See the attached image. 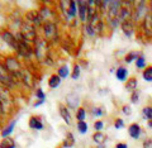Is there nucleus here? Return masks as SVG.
I'll return each instance as SVG.
<instances>
[{
    "label": "nucleus",
    "mask_w": 152,
    "mask_h": 148,
    "mask_svg": "<svg viewBox=\"0 0 152 148\" xmlns=\"http://www.w3.org/2000/svg\"><path fill=\"white\" fill-rule=\"evenodd\" d=\"M0 38H1V41L4 42L5 44L10 46L14 51L18 50V44L19 42L17 39L15 34L9 29V28H3V29H0Z\"/></svg>",
    "instance_id": "9d476101"
},
{
    "label": "nucleus",
    "mask_w": 152,
    "mask_h": 148,
    "mask_svg": "<svg viewBox=\"0 0 152 148\" xmlns=\"http://www.w3.org/2000/svg\"><path fill=\"white\" fill-rule=\"evenodd\" d=\"M0 85H3L4 87L9 89L10 91H14V90L20 87L18 80L8 71V69L5 67L3 61H0Z\"/></svg>",
    "instance_id": "7ed1b4c3"
},
{
    "label": "nucleus",
    "mask_w": 152,
    "mask_h": 148,
    "mask_svg": "<svg viewBox=\"0 0 152 148\" xmlns=\"http://www.w3.org/2000/svg\"><path fill=\"white\" fill-rule=\"evenodd\" d=\"M88 1L84 0H77V18L80 23L85 24L88 20Z\"/></svg>",
    "instance_id": "4468645a"
},
{
    "label": "nucleus",
    "mask_w": 152,
    "mask_h": 148,
    "mask_svg": "<svg viewBox=\"0 0 152 148\" xmlns=\"http://www.w3.org/2000/svg\"><path fill=\"white\" fill-rule=\"evenodd\" d=\"M91 115L93 117H96V118H100L104 115V109L102 106H94L91 109Z\"/></svg>",
    "instance_id": "f704fd0d"
},
{
    "label": "nucleus",
    "mask_w": 152,
    "mask_h": 148,
    "mask_svg": "<svg viewBox=\"0 0 152 148\" xmlns=\"http://www.w3.org/2000/svg\"><path fill=\"white\" fill-rule=\"evenodd\" d=\"M38 13H39V15L42 18V20L43 23H47V22H57L58 23L60 20V14L57 10H55L53 8L48 4H42L38 9Z\"/></svg>",
    "instance_id": "6e6552de"
},
{
    "label": "nucleus",
    "mask_w": 152,
    "mask_h": 148,
    "mask_svg": "<svg viewBox=\"0 0 152 148\" xmlns=\"http://www.w3.org/2000/svg\"><path fill=\"white\" fill-rule=\"evenodd\" d=\"M41 37L48 42L50 44H56L60 43L61 39V31H60V26L57 22H47L43 23V26L41 27Z\"/></svg>",
    "instance_id": "f257e3e1"
},
{
    "label": "nucleus",
    "mask_w": 152,
    "mask_h": 148,
    "mask_svg": "<svg viewBox=\"0 0 152 148\" xmlns=\"http://www.w3.org/2000/svg\"><path fill=\"white\" fill-rule=\"evenodd\" d=\"M142 34L146 38H152V13H147L146 17L140 23Z\"/></svg>",
    "instance_id": "f8f14e48"
},
{
    "label": "nucleus",
    "mask_w": 152,
    "mask_h": 148,
    "mask_svg": "<svg viewBox=\"0 0 152 148\" xmlns=\"http://www.w3.org/2000/svg\"><path fill=\"white\" fill-rule=\"evenodd\" d=\"M93 141L96 143V144L103 146L104 143H105V141H107V136L104 134V133H102V132H95L93 134Z\"/></svg>",
    "instance_id": "b1692460"
},
{
    "label": "nucleus",
    "mask_w": 152,
    "mask_h": 148,
    "mask_svg": "<svg viewBox=\"0 0 152 148\" xmlns=\"http://www.w3.org/2000/svg\"><path fill=\"white\" fill-rule=\"evenodd\" d=\"M76 128H77V131L80 134H85V133L88 132L89 127H88V123L86 122H77V124H76Z\"/></svg>",
    "instance_id": "473e14b6"
},
{
    "label": "nucleus",
    "mask_w": 152,
    "mask_h": 148,
    "mask_svg": "<svg viewBox=\"0 0 152 148\" xmlns=\"http://www.w3.org/2000/svg\"><path fill=\"white\" fill-rule=\"evenodd\" d=\"M61 85V77L57 74H53V75H51L50 76V79H48V86L51 89H57Z\"/></svg>",
    "instance_id": "5701e85b"
},
{
    "label": "nucleus",
    "mask_w": 152,
    "mask_h": 148,
    "mask_svg": "<svg viewBox=\"0 0 152 148\" xmlns=\"http://www.w3.org/2000/svg\"><path fill=\"white\" fill-rule=\"evenodd\" d=\"M36 98H37L38 100H46V95H45L43 90H42L41 87L36 89Z\"/></svg>",
    "instance_id": "4c0bfd02"
},
{
    "label": "nucleus",
    "mask_w": 152,
    "mask_h": 148,
    "mask_svg": "<svg viewBox=\"0 0 152 148\" xmlns=\"http://www.w3.org/2000/svg\"><path fill=\"white\" fill-rule=\"evenodd\" d=\"M3 62H4V65H5V67L8 69V71L15 79H17V75L19 74V71H20L23 69V66H24V65H22V62L19 61L18 57H15V56H7L3 60Z\"/></svg>",
    "instance_id": "1a4fd4ad"
},
{
    "label": "nucleus",
    "mask_w": 152,
    "mask_h": 148,
    "mask_svg": "<svg viewBox=\"0 0 152 148\" xmlns=\"http://www.w3.org/2000/svg\"><path fill=\"white\" fill-rule=\"evenodd\" d=\"M148 127H150V128H152V120H150V122H148Z\"/></svg>",
    "instance_id": "a18cd8bd"
},
{
    "label": "nucleus",
    "mask_w": 152,
    "mask_h": 148,
    "mask_svg": "<svg viewBox=\"0 0 152 148\" xmlns=\"http://www.w3.org/2000/svg\"><path fill=\"white\" fill-rule=\"evenodd\" d=\"M24 20L31 23L32 26H34L37 29H41V27L43 26V20H42L38 10H28L24 14Z\"/></svg>",
    "instance_id": "9b49d317"
},
{
    "label": "nucleus",
    "mask_w": 152,
    "mask_h": 148,
    "mask_svg": "<svg viewBox=\"0 0 152 148\" xmlns=\"http://www.w3.org/2000/svg\"><path fill=\"white\" fill-rule=\"evenodd\" d=\"M75 144V138H74V136H72V133H67L66 134V138H65V141H64V143H62V146L65 147V148H71Z\"/></svg>",
    "instance_id": "bb28decb"
},
{
    "label": "nucleus",
    "mask_w": 152,
    "mask_h": 148,
    "mask_svg": "<svg viewBox=\"0 0 152 148\" xmlns=\"http://www.w3.org/2000/svg\"><path fill=\"white\" fill-rule=\"evenodd\" d=\"M80 71H81V67H80L79 63H75L74 65V69H72V72H71V77L74 80L79 79L80 77Z\"/></svg>",
    "instance_id": "c9c22d12"
},
{
    "label": "nucleus",
    "mask_w": 152,
    "mask_h": 148,
    "mask_svg": "<svg viewBox=\"0 0 152 148\" xmlns=\"http://www.w3.org/2000/svg\"><path fill=\"white\" fill-rule=\"evenodd\" d=\"M128 75H129V72H128V69L124 67V66H119L117 70H115V77L122 81V82H124V81H127L128 79Z\"/></svg>",
    "instance_id": "6ab92c4d"
},
{
    "label": "nucleus",
    "mask_w": 152,
    "mask_h": 148,
    "mask_svg": "<svg viewBox=\"0 0 152 148\" xmlns=\"http://www.w3.org/2000/svg\"><path fill=\"white\" fill-rule=\"evenodd\" d=\"M28 125H29L31 129H34V131H42L45 128V124H43V122L41 120V118L36 117V115H32L29 118Z\"/></svg>",
    "instance_id": "dca6fc26"
},
{
    "label": "nucleus",
    "mask_w": 152,
    "mask_h": 148,
    "mask_svg": "<svg viewBox=\"0 0 152 148\" xmlns=\"http://www.w3.org/2000/svg\"><path fill=\"white\" fill-rule=\"evenodd\" d=\"M76 119H77V122H84L85 118H86V110H85V108H79L77 110H76Z\"/></svg>",
    "instance_id": "72a5a7b5"
},
{
    "label": "nucleus",
    "mask_w": 152,
    "mask_h": 148,
    "mask_svg": "<svg viewBox=\"0 0 152 148\" xmlns=\"http://www.w3.org/2000/svg\"><path fill=\"white\" fill-rule=\"evenodd\" d=\"M123 1H119V0H112L110 4H109L108 12H107V20L108 19H117L119 18V12L122 9Z\"/></svg>",
    "instance_id": "ddd939ff"
},
{
    "label": "nucleus",
    "mask_w": 152,
    "mask_h": 148,
    "mask_svg": "<svg viewBox=\"0 0 152 148\" xmlns=\"http://www.w3.org/2000/svg\"><path fill=\"white\" fill-rule=\"evenodd\" d=\"M141 53H142V52L131 51L129 53H127V55H126V57H124V62H126V63H132L133 61H136L137 58H138Z\"/></svg>",
    "instance_id": "393cba45"
},
{
    "label": "nucleus",
    "mask_w": 152,
    "mask_h": 148,
    "mask_svg": "<svg viewBox=\"0 0 152 148\" xmlns=\"http://www.w3.org/2000/svg\"><path fill=\"white\" fill-rule=\"evenodd\" d=\"M45 101H46V100H38V101L34 103V105H33V106H34V108H38V106H41V105L43 104Z\"/></svg>",
    "instance_id": "c03bdc74"
},
{
    "label": "nucleus",
    "mask_w": 152,
    "mask_h": 148,
    "mask_svg": "<svg viewBox=\"0 0 152 148\" xmlns=\"http://www.w3.org/2000/svg\"><path fill=\"white\" fill-rule=\"evenodd\" d=\"M142 77L147 82H151L152 81V66H147V67L142 71Z\"/></svg>",
    "instance_id": "c756f323"
},
{
    "label": "nucleus",
    "mask_w": 152,
    "mask_h": 148,
    "mask_svg": "<svg viewBox=\"0 0 152 148\" xmlns=\"http://www.w3.org/2000/svg\"><path fill=\"white\" fill-rule=\"evenodd\" d=\"M123 127H124V120H123L122 118H117L115 120H114V128H115V129H122Z\"/></svg>",
    "instance_id": "e433bc0d"
},
{
    "label": "nucleus",
    "mask_w": 152,
    "mask_h": 148,
    "mask_svg": "<svg viewBox=\"0 0 152 148\" xmlns=\"http://www.w3.org/2000/svg\"><path fill=\"white\" fill-rule=\"evenodd\" d=\"M58 112H60V115H61V118L65 120V123L69 124L71 123V117H70V112H69V109H67V106L66 105H64V104H60L58 105Z\"/></svg>",
    "instance_id": "aec40b11"
},
{
    "label": "nucleus",
    "mask_w": 152,
    "mask_h": 148,
    "mask_svg": "<svg viewBox=\"0 0 152 148\" xmlns=\"http://www.w3.org/2000/svg\"><path fill=\"white\" fill-rule=\"evenodd\" d=\"M36 76L37 75L33 74L24 65L23 69L19 71V74L17 75V79H18V82L20 85V87H24L27 90H32L36 85Z\"/></svg>",
    "instance_id": "20e7f679"
},
{
    "label": "nucleus",
    "mask_w": 152,
    "mask_h": 148,
    "mask_svg": "<svg viewBox=\"0 0 152 148\" xmlns=\"http://www.w3.org/2000/svg\"><path fill=\"white\" fill-rule=\"evenodd\" d=\"M19 34H20V37L23 38V41H26L31 44H34V42L38 39V37H39L37 28L26 20L23 22L20 29H19Z\"/></svg>",
    "instance_id": "423d86ee"
},
{
    "label": "nucleus",
    "mask_w": 152,
    "mask_h": 148,
    "mask_svg": "<svg viewBox=\"0 0 152 148\" xmlns=\"http://www.w3.org/2000/svg\"><path fill=\"white\" fill-rule=\"evenodd\" d=\"M76 17H77V1L71 0V1H69V5H67V18H69L70 26L74 22V19H76Z\"/></svg>",
    "instance_id": "2eb2a0df"
},
{
    "label": "nucleus",
    "mask_w": 152,
    "mask_h": 148,
    "mask_svg": "<svg viewBox=\"0 0 152 148\" xmlns=\"http://www.w3.org/2000/svg\"><path fill=\"white\" fill-rule=\"evenodd\" d=\"M150 13V4L147 1H137L133 3V15H132V20L133 23H141L142 19L146 17V14Z\"/></svg>",
    "instance_id": "0eeeda50"
},
{
    "label": "nucleus",
    "mask_w": 152,
    "mask_h": 148,
    "mask_svg": "<svg viewBox=\"0 0 152 148\" xmlns=\"http://www.w3.org/2000/svg\"><path fill=\"white\" fill-rule=\"evenodd\" d=\"M34 48V58L39 65H45L46 60L50 57L51 52H52V47L51 44L47 42L45 38H42L41 36L38 37V39L34 42L33 44Z\"/></svg>",
    "instance_id": "f03ea898"
},
{
    "label": "nucleus",
    "mask_w": 152,
    "mask_h": 148,
    "mask_svg": "<svg viewBox=\"0 0 152 148\" xmlns=\"http://www.w3.org/2000/svg\"><path fill=\"white\" fill-rule=\"evenodd\" d=\"M142 117H143L145 120L147 122H150L152 120V106H145L143 109H142Z\"/></svg>",
    "instance_id": "7c9ffc66"
},
{
    "label": "nucleus",
    "mask_w": 152,
    "mask_h": 148,
    "mask_svg": "<svg viewBox=\"0 0 152 148\" xmlns=\"http://www.w3.org/2000/svg\"><path fill=\"white\" fill-rule=\"evenodd\" d=\"M15 124H17L15 119H13L10 123H8L7 125L1 129V137L3 138H8L9 136H10L12 133H13V131H14V128H15Z\"/></svg>",
    "instance_id": "412c9836"
},
{
    "label": "nucleus",
    "mask_w": 152,
    "mask_h": 148,
    "mask_svg": "<svg viewBox=\"0 0 152 148\" xmlns=\"http://www.w3.org/2000/svg\"><path fill=\"white\" fill-rule=\"evenodd\" d=\"M122 113L124 114V115H131V114H132L131 105H123V106H122Z\"/></svg>",
    "instance_id": "a19ab883"
},
{
    "label": "nucleus",
    "mask_w": 152,
    "mask_h": 148,
    "mask_svg": "<svg viewBox=\"0 0 152 148\" xmlns=\"http://www.w3.org/2000/svg\"><path fill=\"white\" fill-rule=\"evenodd\" d=\"M83 31H84L85 34H86L88 37H90V38H93V37L96 36V33H95V31L93 29V27L90 26L89 23H85V24H83Z\"/></svg>",
    "instance_id": "2f4dec72"
},
{
    "label": "nucleus",
    "mask_w": 152,
    "mask_h": 148,
    "mask_svg": "<svg viewBox=\"0 0 152 148\" xmlns=\"http://www.w3.org/2000/svg\"><path fill=\"white\" fill-rule=\"evenodd\" d=\"M136 67L138 69V70H145L147 67V65H146V57L143 53H141L140 57L136 60Z\"/></svg>",
    "instance_id": "c85d7f7f"
},
{
    "label": "nucleus",
    "mask_w": 152,
    "mask_h": 148,
    "mask_svg": "<svg viewBox=\"0 0 152 148\" xmlns=\"http://www.w3.org/2000/svg\"><path fill=\"white\" fill-rule=\"evenodd\" d=\"M128 133L133 139H138L142 134V128L138 123H132L129 127H128Z\"/></svg>",
    "instance_id": "a211bd4d"
},
{
    "label": "nucleus",
    "mask_w": 152,
    "mask_h": 148,
    "mask_svg": "<svg viewBox=\"0 0 152 148\" xmlns=\"http://www.w3.org/2000/svg\"><path fill=\"white\" fill-rule=\"evenodd\" d=\"M57 75H58L61 79H66V77H69V76L71 75V74H70V69H69V66H67V65H62V66H60L58 70H57Z\"/></svg>",
    "instance_id": "a878e982"
},
{
    "label": "nucleus",
    "mask_w": 152,
    "mask_h": 148,
    "mask_svg": "<svg viewBox=\"0 0 152 148\" xmlns=\"http://www.w3.org/2000/svg\"><path fill=\"white\" fill-rule=\"evenodd\" d=\"M0 101H1L3 109L5 115L10 114L14 110V106H15V99H14V95L9 89L4 87L3 85H0Z\"/></svg>",
    "instance_id": "39448f33"
},
{
    "label": "nucleus",
    "mask_w": 152,
    "mask_h": 148,
    "mask_svg": "<svg viewBox=\"0 0 152 148\" xmlns=\"http://www.w3.org/2000/svg\"><path fill=\"white\" fill-rule=\"evenodd\" d=\"M143 148H152V139L151 138H146L143 141Z\"/></svg>",
    "instance_id": "79ce46f5"
},
{
    "label": "nucleus",
    "mask_w": 152,
    "mask_h": 148,
    "mask_svg": "<svg viewBox=\"0 0 152 148\" xmlns=\"http://www.w3.org/2000/svg\"><path fill=\"white\" fill-rule=\"evenodd\" d=\"M140 100V91H134L131 94V103L132 104H137Z\"/></svg>",
    "instance_id": "58836bf2"
},
{
    "label": "nucleus",
    "mask_w": 152,
    "mask_h": 148,
    "mask_svg": "<svg viewBox=\"0 0 152 148\" xmlns=\"http://www.w3.org/2000/svg\"><path fill=\"white\" fill-rule=\"evenodd\" d=\"M103 128H104V122L103 120H96V122L94 123V129H95V132H100Z\"/></svg>",
    "instance_id": "ea45409f"
},
{
    "label": "nucleus",
    "mask_w": 152,
    "mask_h": 148,
    "mask_svg": "<svg viewBox=\"0 0 152 148\" xmlns=\"http://www.w3.org/2000/svg\"><path fill=\"white\" fill-rule=\"evenodd\" d=\"M0 148H15V143L10 137L3 138V141L0 142Z\"/></svg>",
    "instance_id": "cd10ccee"
},
{
    "label": "nucleus",
    "mask_w": 152,
    "mask_h": 148,
    "mask_svg": "<svg viewBox=\"0 0 152 148\" xmlns=\"http://www.w3.org/2000/svg\"><path fill=\"white\" fill-rule=\"evenodd\" d=\"M137 85H138V81H137L136 77H129L126 81V90L127 91H131V93H134L137 91Z\"/></svg>",
    "instance_id": "4be33fe9"
},
{
    "label": "nucleus",
    "mask_w": 152,
    "mask_h": 148,
    "mask_svg": "<svg viewBox=\"0 0 152 148\" xmlns=\"http://www.w3.org/2000/svg\"><path fill=\"white\" fill-rule=\"evenodd\" d=\"M115 148H128V144H127V143L121 142V143H117V144H115Z\"/></svg>",
    "instance_id": "37998d69"
},
{
    "label": "nucleus",
    "mask_w": 152,
    "mask_h": 148,
    "mask_svg": "<svg viewBox=\"0 0 152 148\" xmlns=\"http://www.w3.org/2000/svg\"><path fill=\"white\" fill-rule=\"evenodd\" d=\"M121 28H122L123 33H124L127 37H131L133 33H134L136 24L133 23V20H127V22H122L121 23Z\"/></svg>",
    "instance_id": "f3484780"
}]
</instances>
